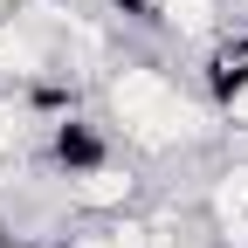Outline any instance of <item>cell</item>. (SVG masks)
I'll return each mask as SVG.
<instances>
[{
  "mask_svg": "<svg viewBox=\"0 0 248 248\" xmlns=\"http://www.w3.org/2000/svg\"><path fill=\"white\" fill-rule=\"evenodd\" d=\"M214 110H221V131H234V138H241V131H248V83L234 90L228 104H214Z\"/></svg>",
  "mask_w": 248,
  "mask_h": 248,
  "instance_id": "5b68a950",
  "label": "cell"
},
{
  "mask_svg": "<svg viewBox=\"0 0 248 248\" xmlns=\"http://www.w3.org/2000/svg\"><path fill=\"white\" fill-rule=\"evenodd\" d=\"M241 83H248V21L241 28H221V35L200 48V97L207 104H228Z\"/></svg>",
  "mask_w": 248,
  "mask_h": 248,
  "instance_id": "3957f363",
  "label": "cell"
},
{
  "mask_svg": "<svg viewBox=\"0 0 248 248\" xmlns=\"http://www.w3.org/2000/svg\"><path fill=\"white\" fill-rule=\"evenodd\" d=\"M104 124L138 159H186L221 138V110L179 90V76L152 55H117V69L104 76Z\"/></svg>",
  "mask_w": 248,
  "mask_h": 248,
  "instance_id": "6da1fadb",
  "label": "cell"
},
{
  "mask_svg": "<svg viewBox=\"0 0 248 248\" xmlns=\"http://www.w3.org/2000/svg\"><path fill=\"white\" fill-rule=\"evenodd\" d=\"M48 248H152L145 214H110V221H69Z\"/></svg>",
  "mask_w": 248,
  "mask_h": 248,
  "instance_id": "277c9868",
  "label": "cell"
},
{
  "mask_svg": "<svg viewBox=\"0 0 248 248\" xmlns=\"http://www.w3.org/2000/svg\"><path fill=\"white\" fill-rule=\"evenodd\" d=\"M55 186H62L69 221H110V214H131L138 193H145L138 166H131V159H117V152H110V159L76 166V172H55Z\"/></svg>",
  "mask_w": 248,
  "mask_h": 248,
  "instance_id": "7a4b0ae2",
  "label": "cell"
}]
</instances>
